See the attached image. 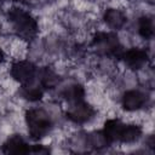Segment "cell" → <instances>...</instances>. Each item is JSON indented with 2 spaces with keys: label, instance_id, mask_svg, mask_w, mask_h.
<instances>
[{
  "label": "cell",
  "instance_id": "2",
  "mask_svg": "<svg viewBox=\"0 0 155 155\" xmlns=\"http://www.w3.org/2000/svg\"><path fill=\"white\" fill-rule=\"evenodd\" d=\"M103 132L111 143H133L138 140L142 136V128L138 125H126L117 119L108 120L104 124Z\"/></svg>",
  "mask_w": 155,
  "mask_h": 155
},
{
  "label": "cell",
  "instance_id": "9",
  "mask_svg": "<svg viewBox=\"0 0 155 155\" xmlns=\"http://www.w3.org/2000/svg\"><path fill=\"white\" fill-rule=\"evenodd\" d=\"M29 148L30 145H28L21 136L13 134L2 144L1 150L5 154H28Z\"/></svg>",
  "mask_w": 155,
  "mask_h": 155
},
{
  "label": "cell",
  "instance_id": "11",
  "mask_svg": "<svg viewBox=\"0 0 155 155\" xmlns=\"http://www.w3.org/2000/svg\"><path fill=\"white\" fill-rule=\"evenodd\" d=\"M38 79H39V84L42 88H54L61 81L59 75L56 71H53L51 68H47V67L39 70Z\"/></svg>",
  "mask_w": 155,
  "mask_h": 155
},
{
  "label": "cell",
  "instance_id": "10",
  "mask_svg": "<svg viewBox=\"0 0 155 155\" xmlns=\"http://www.w3.org/2000/svg\"><path fill=\"white\" fill-rule=\"evenodd\" d=\"M103 18H104V22L113 29H120L127 22L126 15L117 8H108L104 12Z\"/></svg>",
  "mask_w": 155,
  "mask_h": 155
},
{
  "label": "cell",
  "instance_id": "3",
  "mask_svg": "<svg viewBox=\"0 0 155 155\" xmlns=\"http://www.w3.org/2000/svg\"><path fill=\"white\" fill-rule=\"evenodd\" d=\"M25 122L28 125L29 136L34 140L44 138L52 128L50 115L42 109H30L25 113Z\"/></svg>",
  "mask_w": 155,
  "mask_h": 155
},
{
  "label": "cell",
  "instance_id": "14",
  "mask_svg": "<svg viewBox=\"0 0 155 155\" xmlns=\"http://www.w3.org/2000/svg\"><path fill=\"white\" fill-rule=\"evenodd\" d=\"M87 142H88V144L92 148H94L97 150L103 149V148H107L111 143L109 140V138L105 136V133L103 132V130L102 131H94V132L90 133L88 137H87Z\"/></svg>",
  "mask_w": 155,
  "mask_h": 155
},
{
  "label": "cell",
  "instance_id": "7",
  "mask_svg": "<svg viewBox=\"0 0 155 155\" xmlns=\"http://www.w3.org/2000/svg\"><path fill=\"white\" fill-rule=\"evenodd\" d=\"M120 59H122L128 68H131L133 70H138V69H142L147 64L149 56L145 50H142L138 47H132L127 51H124Z\"/></svg>",
  "mask_w": 155,
  "mask_h": 155
},
{
  "label": "cell",
  "instance_id": "13",
  "mask_svg": "<svg viewBox=\"0 0 155 155\" xmlns=\"http://www.w3.org/2000/svg\"><path fill=\"white\" fill-rule=\"evenodd\" d=\"M62 96L69 103H75V102H79V101H84L85 88L79 84H74V85H70L69 87H67L63 91Z\"/></svg>",
  "mask_w": 155,
  "mask_h": 155
},
{
  "label": "cell",
  "instance_id": "6",
  "mask_svg": "<svg viewBox=\"0 0 155 155\" xmlns=\"http://www.w3.org/2000/svg\"><path fill=\"white\" fill-rule=\"evenodd\" d=\"M94 109L88 103H86L85 101H79L75 103H70L65 116L75 124H85L90 121L94 116Z\"/></svg>",
  "mask_w": 155,
  "mask_h": 155
},
{
  "label": "cell",
  "instance_id": "12",
  "mask_svg": "<svg viewBox=\"0 0 155 155\" xmlns=\"http://www.w3.org/2000/svg\"><path fill=\"white\" fill-rule=\"evenodd\" d=\"M19 93L27 101L38 102V101H40L42 98L44 91H42V87L41 86H36V85H34L31 82V84L22 85V88H21V92Z\"/></svg>",
  "mask_w": 155,
  "mask_h": 155
},
{
  "label": "cell",
  "instance_id": "15",
  "mask_svg": "<svg viewBox=\"0 0 155 155\" xmlns=\"http://www.w3.org/2000/svg\"><path fill=\"white\" fill-rule=\"evenodd\" d=\"M138 33L143 39H150L154 35V21L150 16H143L138 21Z\"/></svg>",
  "mask_w": 155,
  "mask_h": 155
},
{
  "label": "cell",
  "instance_id": "16",
  "mask_svg": "<svg viewBox=\"0 0 155 155\" xmlns=\"http://www.w3.org/2000/svg\"><path fill=\"white\" fill-rule=\"evenodd\" d=\"M29 153H31V154H48L50 153V149L46 148L45 145L35 144V145H30Z\"/></svg>",
  "mask_w": 155,
  "mask_h": 155
},
{
  "label": "cell",
  "instance_id": "4",
  "mask_svg": "<svg viewBox=\"0 0 155 155\" xmlns=\"http://www.w3.org/2000/svg\"><path fill=\"white\" fill-rule=\"evenodd\" d=\"M92 46L101 53L113 58H121L124 53V48L119 41V38L115 33H105L99 31L93 36Z\"/></svg>",
  "mask_w": 155,
  "mask_h": 155
},
{
  "label": "cell",
  "instance_id": "1",
  "mask_svg": "<svg viewBox=\"0 0 155 155\" xmlns=\"http://www.w3.org/2000/svg\"><path fill=\"white\" fill-rule=\"evenodd\" d=\"M7 17L13 25L16 35L19 39L30 41L36 36L39 31L38 22L29 12L19 7H12L7 12Z\"/></svg>",
  "mask_w": 155,
  "mask_h": 155
},
{
  "label": "cell",
  "instance_id": "8",
  "mask_svg": "<svg viewBox=\"0 0 155 155\" xmlns=\"http://www.w3.org/2000/svg\"><path fill=\"white\" fill-rule=\"evenodd\" d=\"M121 103H122V107L125 110H128V111L138 110L145 105L147 96L140 91L131 90V91H127L124 93Z\"/></svg>",
  "mask_w": 155,
  "mask_h": 155
},
{
  "label": "cell",
  "instance_id": "5",
  "mask_svg": "<svg viewBox=\"0 0 155 155\" xmlns=\"http://www.w3.org/2000/svg\"><path fill=\"white\" fill-rule=\"evenodd\" d=\"M11 76L22 85L34 82L36 78V67L29 61H18L11 65Z\"/></svg>",
  "mask_w": 155,
  "mask_h": 155
}]
</instances>
